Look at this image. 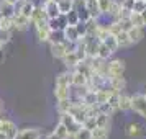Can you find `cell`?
<instances>
[{"instance_id": "cell-1", "label": "cell", "mask_w": 146, "mask_h": 139, "mask_svg": "<svg viewBox=\"0 0 146 139\" xmlns=\"http://www.w3.org/2000/svg\"><path fill=\"white\" fill-rule=\"evenodd\" d=\"M126 64L123 59H110L107 61V77L115 79V77H123L125 75Z\"/></svg>"}, {"instance_id": "cell-2", "label": "cell", "mask_w": 146, "mask_h": 139, "mask_svg": "<svg viewBox=\"0 0 146 139\" xmlns=\"http://www.w3.org/2000/svg\"><path fill=\"white\" fill-rule=\"evenodd\" d=\"M131 111L146 119V93L131 95Z\"/></svg>"}, {"instance_id": "cell-3", "label": "cell", "mask_w": 146, "mask_h": 139, "mask_svg": "<svg viewBox=\"0 0 146 139\" xmlns=\"http://www.w3.org/2000/svg\"><path fill=\"white\" fill-rule=\"evenodd\" d=\"M59 123H62V125L66 126V129L69 131V136H71V138H72L77 131H79L80 128H82V125H80L79 121L74 118L72 115H69V113H61Z\"/></svg>"}, {"instance_id": "cell-4", "label": "cell", "mask_w": 146, "mask_h": 139, "mask_svg": "<svg viewBox=\"0 0 146 139\" xmlns=\"http://www.w3.org/2000/svg\"><path fill=\"white\" fill-rule=\"evenodd\" d=\"M43 138V132L40 128H35V126H28L23 129H18L15 139H41Z\"/></svg>"}, {"instance_id": "cell-5", "label": "cell", "mask_w": 146, "mask_h": 139, "mask_svg": "<svg viewBox=\"0 0 146 139\" xmlns=\"http://www.w3.org/2000/svg\"><path fill=\"white\" fill-rule=\"evenodd\" d=\"M0 131L7 136V139H15L17 132H18V128H17V125L12 119H7V118L0 116Z\"/></svg>"}, {"instance_id": "cell-6", "label": "cell", "mask_w": 146, "mask_h": 139, "mask_svg": "<svg viewBox=\"0 0 146 139\" xmlns=\"http://www.w3.org/2000/svg\"><path fill=\"white\" fill-rule=\"evenodd\" d=\"M12 25H13V30H17V31H25V30L30 28L31 21H30V18L23 16V15L18 13V12H15V13L12 15Z\"/></svg>"}, {"instance_id": "cell-7", "label": "cell", "mask_w": 146, "mask_h": 139, "mask_svg": "<svg viewBox=\"0 0 146 139\" xmlns=\"http://www.w3.org/2000/svg\"><path fill=\"white\" fill-rule=\"evenodd\" d=\"M49 33H51V28L48 25V21H43V23L35 25V34H36V38H38L40 43H48Z\"/></svg>"}, {"instance_id": "cell-8", "label": "cell", "mask_w": 146, "mask_h": 139, "mask_svg": "<svg viewBox=\"0 0 146 139\" xmlns=\"http://www.w3.org/2000/svg\"><path fill=\"white\" fill-rule=\"evenodd\" d=\"M49 51L54 59H62V56L67 53V41L64 40L62 43H51L49 44Z\"/></svg>"}, {"instance_id": "cell-9", "label": "cell", "mask_w": 146, "mask_h": 139, "mask_svg": "<svg viewBox=\"0 0 146 139\" xmlns=\"http://www.w3.org/2000/svg\"><path fill=\"white\" fill-rule=\"evenodd\" d=\"M126 136L130 139H141L145 136V128L139 125V123H130L126 126Z\"/></svg>"}, {"instance_id": "cell-10", "label": "cell", "mask_w": 146, "mask_h": 139, "mask_svg": "<svg viewBox=\"0 0 146 139\" xmlns=\"http://www.w3.org/2000/svg\"><path fill=\"white\" fill-rule=\"evenodd\" d=\"M61 62H62L69 70H72V69H76V66L80 62V59H79V56L76 54V51H69V53H66L62 56Z\"/></svg>"}, {"instance_id": "cell-11", "label": "cell", "mask_w": 146, "mask_h": 139, "mask_svg": "<svg viewBox=\"0 0 146 139\" xmlns=\"http://www.w3.org/2000/svg\"><path fill=\"white\" fill-rule=\"evenodd\" d=\"M72 10L77 13V16H79L80 21H87L89 18H90V13H89L86 3H84L82 0H74V8Z\"/></svg>"}, {"instance_id": "cell-12", "label": "cell", "mask_w": 146, "mask_h": 139, "mask_svg": "<svg viewBox=\"0 0 146 139\" xmlns=\"http://www.w3.org/2000/svg\"><path fill=\"white\" fill-rule=\"evenodd\" d=\"M128 38L131 41V44H138L139 41L145 38V28H138V26H130L126 30Z\"/></svg>"}, {"instance_id": "cell-13", "label": "cell", "mask_w": 146, "mask_h": 139, "mask_svg": "<svg viewBox=\"0 0 146 139\" xmlns=\"http://www.w3.org/2000/svg\"><path fill=\"white\" fill-rule=\"evenodd\" d=\"M87 85V75L79 72L77 69L71 70V87H86Z\"/></svg>"}, {"instance_id": "cell-14", "label": "cell", "mask_w": 146, "mask_h": 139, "mask_svg": "<svg viewBox=\"0 0 146 139\" xmlns=\"http://www.w3.org/2000/svg\"><path fill=\"white\" fill-rule=\"evenodd\" d=\"M62 34H64V40L69 41V43H77L80 40L79 33L76 30V25H66L62 28Z\"/></svg>"}, {"instance_id": "cell-15", "label": "cell", "mask_w": 146, "mask_h": 139, "mask_svg": "<svg viewBox=\"0 0 146 139\" xmlns=\"http://www.w3.org/2000/svg\"><path fill=\"white\" fill-rule=\"evenodd\" d=\"M71 90H72L71 85H58V84H54V97H56V100L71 98Z\"/></svg>"}, {"instance_id": "cell-16", "label": "cell", "mask_w": 146, "mask_h": 139, "mask_svg": "<svg viewBox=\"0 0 146 139\" xmlns=\"http://www.w3.org/2000/svg\"><path fill=\"white\" fill-rule=\"evenodd\" d=\"M118 111H131V95H128L125 92H120L118 97Z\"/></svg>"}, {"instance_id": "cell-17", "label": "cell", "mask_w": 146, "mask_h": 139, "mask_svg": "<svg viewBox=\"0 0 146 139\" xmlns=\"http://www.w3.org/2000/svg\"><path fill=\"white\" fill-rule=\"evenodd\" d=\"M30 21H31V25H38V23H43V21H48V16H46V12H44V8L43 7H35L33 13L30 16Z\"/></svg>"}, {"instance_id": "cell-18", "label": "cell", "mask_w": 146, "mask_h": 139, "mask_svg": "<svg viewBox=\"0 0 146 139\" xmlns=\"http://www.w3.org/2000/svg\"><path fill=\"white\" fill-rule=\"evenodd\" d=\"M43 8H44V12H46L48 20H49V18H58V16L61 15L58 3H56V2H53V0H48L46 3L43 5Z\"/></svg>"}, {"instance_id": "cell-19", "label": "cell", "mask_w": 146, "mask_h": 139, "mask_svg": "<svg viewBox=\"0 0 146 139\" xmlns=\"http://www.w3.org/2000/svg\"><path fill=\"white\" fill-rule=\"evenodd\" d=\"M95 125L99 128H105L110 129L112 128V115H105V113H97L95 115ZM95 126V128H97Z\"/></svg>"}, {"instance_id": "cell-20", "label": "cell", "mask_w": 146, "mask_h": 139, "mask_svg": "<svg viewBox=\"0 0 146 139\" xmlns=\"http://www.w3.org/2000/svg\"><path fill=\"white\" fill-rule=\"evenodd\" d=\"M115 40H117L118 49H120V47H121V49H125V47L131 46V41H130V38H128V33H126V31H123V30L115 34Z\"/></svg>"}, {"instance_id": "cell-21", "label": "cell", "mask_w": 146, "mask_h": 139, "mask_svg": "<svg viewBox=\"0 0 146 139\" xmlns=\"http://www.w3.org/2000/svg\"><path fill=\"white\" fill-rule=\"evenodd\" d=\"M128 21H130V25H131V26L145 28L143 16H141V13H138V12H130V15H128Z\"/></svg>"}, {"instance_id": "cell-22", "label": "cell", "mask_w": 146, "mask_h": 139, "mask_svg": "<svg viewBox=\"0 0 146 139\" xmlns=\"http://www.w3.org/2000/svg\"><path fill=\"white\" fill-rule=\"evenodd\" d=\"M82 2L86 3V7H87V10H89L90 16H94V18H99V16H100V12H99L97 0H82Z\"/></svg>"}, {"instance_id": "cell-23", "label": "cell", "mask_w": 146, "mask_h": 139, "mask_svg": "<svg viewBox=\"0 0 146 139\" xmlns=\"http://www.w3.org/2000/svg\"><path fill=\"white\" fill-rule=\"evenodd\" d=\"M102 43H104V44H105V46L108 47L112 53H117V49H118V44H117V40H115V34L108 33L105 38L102 40Z\"/></svg>"}, {"instance_id": "cell-24", "label": "cell", "mask_w": 146, "mask_h": 139, "mask_svg": "<svg viewBox=\"0 0 146 139\" xmlns=\"http://www.w3.org/2000/svg\"><path fill=\"white\" fill-rule=\"evenodd\" d=\"M92 139H110V129L105 128H94L92 129Z\"/></svg>"}, {"instance_id": "cell-25", "label": "cell", "mask_w": 146, "mask_h": 139, "mask_svg": "<svg viewBox=\"0 0 146 139\" xmlns=\"http://www.w3.org/2000/svg\"><path fill=\"white\" fill-rule=\"evenodd\" d=\"M58 7H59L61 13L66 15L74 8V0H59V2H58Z\"/></svg>"}, {"instance_id": "cell-26", "label": "cell", "mask_w": 146, "mask_h": 139, "mask_svg": "<svg viewBox=\"0 0 146 139\" xmlns=\"http://www.w3.org/2000/svg\"><path fill=\"white\" fill-rule=\"evenodd\" d=\"M62 41H64V34H62V30H51L48 43L51 44V43H62Z\"/></svg>"}, {"instance_id": "cell-27", "label": "cell", "mask_w": 146, "mask_h": 139, "mask_svg": "<svg viewBox=\"0 0 146 139\" xmlns=\"http://www.w3.org/2000/svg\"><path fill=\"white\" fill-rule=\"evenodd\" d=\"M113 56V53L108 49V47L100 41V46H99V53H97V57H100V59H105V61H108L110 57Z\"/></svg>"}, {"instance_id": "cell-28", "label": "cell", "mask_w": 146, "mask_h": 139, "mask_svg": "<svg viewBox=\"0 0 146 139\" xmlns=\"http://www.w3.org/2000/svg\"><path fill=\"white\" fill-rule=\"evenodd\" d=\"M58 136H59L61 139H69L71 136H69V131L66 129V126L62 125V123H58V125L54 126V129H53Z\"/></svg>"}, {"instance_id": "cell-29", "label": "cell", "mask_w": 146, "mask_h": 139, "mask_svg": "<svg viewBox=\"0 0 146 139\" xmlns=\"http://www.w3.org/2000/svg\"><path fill=\"white\" fill-rule=\"evenodd\" d=\"M72 139H92V131L82 126L79 131H77V132L72 136Z\"/></svg>"}, {"instance_id": "cell-30", "label": "cell", "mask_w": 146, "mask_h": 139, "mask_svg": "<svg viewBox=\"0 0 146 139\" xmlns=\"http://www.w3.org/2000/svg\"><path fill=\"white\" fill-rule=\"evenodd\" d=\"M58 103H56V110H58V113H66L67 110H69V106H71V98L67 100H56Z\"/></svg>"}, {"instance_id": "cell-31", "label": "cell", "mask_w": 146, "mask_h": 139, "mask_svg": "<svg viewBox=\"0 0 146 139\" xmlns=\"http://www.w3.org/2000/svg\"><path fill=\"white\" fill-rule=\"evenodd\" d=\"M112 2H113V0H97V5H99L100 15H107V13H108Z\"/></svg>"}, {"instance_id": "cell-32", "label": "cell", "mask_w": 146, "mask_h": 139, "mask_svg": "<svg viewBox=\"0 0 146 139\" xmlns=\"http://www.w3.org/2000/svg\"><path fill=\"white\" fill-rule=\"evenodd\" d=\"M0 8H2L3 16H12L15 13V5H10V3H5V2L0 3Z\"/></svg>"}, {"instance_id": "cell-33", "label": "cell", "mask_w": 146, "mask_h": 139, "mask_svg": "<svg viewBox=\"0 0 146 139\" xmlns=\"http://www.w3.org/2000/svg\"><path fill=\"white\" fill-rule=\"evenodd\" d=\"M146 10V0H133V12H145Z\"/></svg>"}, {"instance_id": "cell-34", "label": "cell", "mask_w": 146, "mask_h": 139, "mask_svg": "<svg viewBox=\"0 0 146 139\" xmlns=\"http://www.w3.org/2000/svg\"><path fill=\"white\" fill-rule=\"evenodd\" d=\"M12 31H13V30H5V28H0V40L3 41V44H7L8 41L12 40Z\"/></svg>"}, {"instance_id": "cell-35", "label": "cell", "mask_w": 146, "mask_h": 139, "mask_svg": "<svg viewBox=\"0 0 146 139\" xmlns=\"http://www.w3.org/2000/svg\"><path fill=\"white\" fill-rule=\"evenodd\" d=\"M66 18H67V25H76L79 20V16H77V13L74 12V10H71L69 13H66Z\"/></svg>"}, {"instance_id": "cell-36", "label": "cell", "mask_w": 146, "mask_h": 139, "mask_svg": "<svg viewBox=\"0 0 146 139\" xmlns=\"http://www.w3.org/2000/svg\"><path fill=\"white\" fill-rule=\"evenodd\" d=\"M76 30H77V33H79V36H80V38H84V36H87L86 21H77V23H76Z\"/></svg>"}, {"instance_id": "cell-37", "label": "cell", "mask_w": 146, "mask_h": 139, "mask_svg": "<svg viewBox=\"0 0 146 139\" xmlns=\"http://www.w3.org/2000/svg\"><path fill=\"white\" fill-rule=\"evenodd\" d=\"M30 2H31V3H33L35 7H43V5H44V3H46L48 0H30Z\"/></svg>"}, {"instance_id": "cell-38", "label": "cell", "mask_w": 146, "mask_h": 139, "mask_svg": "<svg viewBox=\"0 0 146 139\" xmlns=\"http://www.w3.org/2000/svg\"><path fill=\"white\" fill-rule=\"evenodd\" d=\"M44 139H61V138H59V136H58L54 131H51L49 134H46V136H44Z\"/></svg>"}, {"instance_id": "cell-39", "label": "cell", "mask_w": 146, "mask_h": 139, "mask_svg": "<svg viewBox=\"0 0 146 139\" xmlns=\"http://www.w3.org/2000/svg\"><path fill=\"white\" fill-rule=\"evenodd\" d=\"M2 2H5V3H10V5H17V2H18V0H2Z\"/></svg>"}, {"instance_id": "cell-40", "label": "cell", "mask_w": 146, "mask_h": 139, "mask_svg": "<svg viewBox=\"0 0 146 139\" xmlns=\"http://www.w3.org/2000/svg\"><path fill=\"white\" fill-rule=\"evenodd\" d=\"M141 16H143V23H145V28H146V10L141 12Z\"/></svg>"}, {"instance_id": "cell-41", "label": "cell", "mask_w": 146, "mask_h": 139, "mask_svg": "<svg viewBox=\"0 0 146 139\" xmlns=\"http://www.w3.org/2000/svg\"><path fill=\"white\" fill-rule=\"evenodd\" d=\"M0 139H7V136H5V134H3L2 131H0Z\"/></svg>"}, {"instance_id": "cell-42", "label": "cell", "mask_w": 146, "mask_h": 139, "mask_svg": "<svg viewBox=\"0 0 146 139\" xmlns=\"http://www.w3.org/2000/svg\"><path fill=\"white\" fill-rule=\"evenodd\" d=\"M3 46H5V44H3V41L0 40V51H2V49H3Z\"/></svg>"}, {"instance_id": "cell-43", "label": "cell", "mask_w": 146, "mask_h": 139, "mask_svg": "<svg viewBox=\"0 0 146 139\" xmlns=\"http://www.w3.org/2000/svg\"><path fill=\"white\" fill-rule=\"evenodd\" d=\"M2 18H3V13H2V8H0V21H2Z\"/></svg>"}, {"instance_id": "cell-44", "label": "cell", "mask_w": 146, "mask_h": 139, "mask_svg": "<svg viewBox=\"0 0 146 139\" xmlns=\"http://www.w3.org/2000/svg\"><path fill=\"white\" fill-rule=\"evenodd\" d=\"M0 115H2V100H0Z\"/></svg>"}, {"instance_id": "cell-45", "label": "cell", "mask_w": 146, "mask_h": 139, "mask_svg": "<svg viewBox=\"0 0 146 139\" xmlns=\"http://www.w3.org/2000/svg\"><path fill=\"white\" fill-rule=\"evenodd\" d=\"M53 2H56V3H58V2H59V0H53Z\"/></svg>"}, {"instance_id": "cell-46", "label": "cell", "mask_w": 146, "mask_h": 139, "mask_svg": "<svg viewBox=\"0 0 146 139\" xmlns=\"http://www.w3.org/2000/svg\"><path fill=\"white\" fill-rule=\"evenodd\" d=\"M145 93H146V88H145Z\"/></svg>"}]
</instances>
